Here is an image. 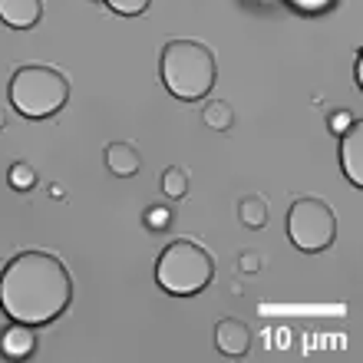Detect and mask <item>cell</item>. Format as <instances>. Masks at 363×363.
I'll return each instance as SVG.
<instances>
[{
    "label": "cell",
    "instance_id": "9c48e42d",
    "mask_svg": "<svg viewBox=\"0 0 363 363\" xmlns=\"http://www.w3.org/2000/svg\"><path fill=\"white\" fill-rule=\"evenodd\" d=\"M43 17V0H0V20L13 30L37 27Z\"/></svg>",
    "mask_w": 363,
    "mask_h": 363
},
{
    "label": "cell",
    "instance_id": "6da1fadb",
    "mask_svg": "<svg viewBox=\"0 0 363 363\" xmlns=\"http://www.w3.org/2000/svg\"><path fill=\"white\" fill-rule=\"evenodd\" d=\"M73 304V274L53 251H20L0 274V307L30 327L53 324Z\"/></svg>",
    "mask_w": 363,
    "mask_h": 363
},
{
    "label": "cell",
    "instance_id": "3957f363",
    "mask_svg": "<svg viewBox=\"0 0 363 363\" xmlns=\"http://www.w3.org/2000/svg\"><path fill=\"white\" fill-rule=\"evenodd\" d=\"M10 106L27 119L57 116L69 99V79L63 69L50 63H27L17 67L10 77Z\"/></svg>",
    "mask_w": 363,
    "mask_h": 363
},
{
    "label": "cell",
    "instance_id": "d6986e66",
    "mask_svg": "<svg viewBox=\"0 0 363 363\" xmlns=\"http://www.w3.org/2000/svg\"><path fill=\"white\" fill-rule=\"evenodd\" d=\"M350 123H354V116L347 113V109H344V113H334V116H330V129H334V133H340V135L347 133V125H350Z\"/></svg>",
    "mask_w": 363,
    "mask_h": 363
},
{
    "label": "cell",
    "instance_id": "7a4b0ae2",
    "mask_svg": "<svg viewBox=\"0 0 363 363\" xmlns=\"http://www.w3.org/2000/svg\"><path fill=\"white\" fill-rule=\"evenodd\" d=\"M159 73L175 99L195 103L205 99L218 83V60L215 50L201 40H169L159 57Z\"/></svg>",
    "mask_w": 363,
    "mask_h": 363
},
{
    "label": "cell",
    "instance_id": "5bb4252c",
    "mask_svg": "<svg viewBox=\"0 0 363 363\" xmlns=\"http://www.w3.org/2000/svg\"><path fill=\"white\" fill-rule=\"evenodd\" d=\"M7 182H10V189L30 191L33 185H37V169L27 165V162H13L10 165V172H7Z\"/></svg>",
    "mask_w": 363,
    "mask_h": 363
},
{
    "label": "cell",
    "instance_id": "52a82bcc",
    "mask_svg": "<svg viewBox=\"0 0 363 363\" xmlns=\"http://www.w3.org/2000/svg\"><path fill=\"white\" fill-rule=\"evenodd\" d=\"M215 347L225 357H245L251 350V327L238 317H221L215 324Z\"/></svg>",
    "mask_w": 363,
    "mask_h": 363
},
{
    "label": "cell",
    "instance_id": "7c38bea8",
    "mask_svg": "<svg viewBox=\"0 0 363 363\" xmlns=\"http://www.w3.org/2000/svg\"><path fill=\"white\" fill-rule=\"evenodd\" d=\"M201 119H205V125H208L211 133H231L235 123H238V116H235L228 99H211V103L201 109Z\"/></svg>",
    "mask_w": 363,
    "mask_h": 363
},
{
    "label": "cell",
    "instance_id": "ac0fdd59",
    "mask_svg": "<svg viewBox=\"0 0 363 363\" xmlns=\"http://www.w3.org/2000/svg\"><path fill=\"white\" fill-rule=\"evenodd\" d=\"M297 10H307V13H317V10H327L334 0H291Z\"/></svg>",
    "mask_w": 363,
    "mask_h": 363
},
{
    "label": "cell",
    "instance_id": "9a60e30c",
    "mask_svg": "<svg viewBox=\"0 0 363 363\" xmlns=\"http://www.w3.org/2000/svg\"><path fill=\"white\" fill-rule=\"evenodd\" d=\"M145 221V228H152V231H165L169 225H172V208H165V205H149L143 215Z\"/></svg>",
    "mask_w": 363,
    "mask_h": 363
},
{
    "label": "cell",
    "instance_id": "ba28073f",
    "mask_svg": "<svg viewBox=\"0 0 363 363\" xmlns=\"http://www.w3.org/2000/svg\"><path fill=\"white\" fill-rule=\"evenodd\" d=\"M37 350V334H33V327L30 324H20V320H13V324H7L4 330H0V354L10 357V360H23V357H30Z\"/></svg>",
    "mask_w": 363,
    "mask_h": 363
},
{
    "label": "cell",
    "instance_id": "2e32d148",
    "mask_svg": "<svg viewBox=\"0 0 363 363\" xmlns=\"http://www.w3.org/2000/svg\"><path fill=\"white\" fill-rule=\"evenodd\" d=\"M106 4H109L116 13H123V17H139V13L149 10L152 0H106Z\"/></svg>",
    "mask_w": 363,
    "mask_h": 363
},
{
    "label": "cell",
    "instance_id": "8992f818",
    "mask_svg": "<svg viewBox=\"0 0 363 363\" xmlns=\"http://www.w3.org/2000/svg\"><path fill=\"white\" fill-rule=\"evenodd\" d=\"M340 169H344V175L350 179V185L360 189L363 185V125L357 123V119L347 125V133L340 135Z\"/></svg>",
    "mask_w": 363,
    "mask_h": 363
},
{
    "label": "cell",
    "instance_id": "5b68a950",
    "mask_svg": "<svg viewBox=\"0 0 363 363\" xmlns=\"http://www.w3.org/2000/svg\"><path fill=\"white\" fill-rule=\"evenodd\" d=\"M287 238H291L294 248L307 251V255L327 251L337 238L334 208H330L324 199H317V195L294 199L291 208H287Z\"/></svg>",
    "mask_w": 363,
    "mask_h": 363
},
{
    "label": "cell",
    "instance_id": "277c9868",
    "mask_svg": "<svg viewBox=\"0 0 363 363\" xmlns=\"http://www.w3.org/2000/svg\"><path fill=\"white\" fill-rule=\"evenodd\" d=\"M155 281L175 297L199 294L215 281V255L191 238H179L162 248L155 261Z\"/></svg>",
    "mask_w": 363,
    "mask_h": 363
},
{
    "label": "cell",
    "instance_id": "44dd1931",
    "mask_svg": "<svg viewBox=\"0 0 363 363\" xmlns=\"http://www.w3.org/2000/svg\"><path fill=\"white\" fill-rule=\"evenodd\" d=\"M7 125V113H4V106H0V129Z\"/></svg>",
    "mask_w": 363,
    "mask_h": 363
},
{
    "label": "cell",
    "instance_id": "30bf717a",
    "mask_svg": "<svg viewBox=\"0 0 363 363\" xmlns=\"http://www.w3.org/2000/svg\"><path fill=\"white\" fill-rule=\"evenodd\" d=\"M103 159H106V169L119 179H133L139 169H143V155L135 149L133 143H109L103 149Z\"/></svg>",
    "mask_w": 363,
    "mask_h": 363
},
{
    "label": "cell",
    "instance_id": "8fae6325",
    "mask_svg": "<svg viewBox=\"0 0 363 363\" xmlns=\"http://www.w3.org/2000/svg\"><path fill=\"white\" fill-rule=\"evenodd\" d=\"M268 199H264V195H255V191H251V195H241L238 199V221L241 225H245V228H264V225H268Z\"/></svg>",
    "mask_w": 363,
    "mask_h": 363
},
{
    "label": "cell",
    "instance_id": "e0dca14e",
    "mask_svg": "<svg viewBox=\"0 0 363 363\" xmlns=\"http://www.w3.org/2000/svg\"><path fill=\"white\" fill-rule=\"evenodd\" d=\"M261 264H264V258H261L258 251H241V255H238V271H245V274L261 271Z\"/></svg>",
    "mask_w": 363,
    "mask_h": 363
},
{
    "label": "cell",
    "instance_id": "ffe728a7",
    "mask_svg": "<svg viewBox=\"0 0 363 363\" xmlns=\"http://www.w3.org/2000/svg\"><path fill=\"white\" fill-rule=\"evenodd\" d=\"M63 195H67L63 185H50V199H63Z\"/></svg>",
    "mask_w": 363,
    "mask_h": 363
},
{
    "label": "cell",
    "instance_id": "4fadbf2b",
    "mask_svg": "<svg viewBox=\"0 0 363 363\" xmlns=\"http://www.w3.org/2000/svg\"><path fill=\"white\" fill-rule=\"evenodd\" d=\"M162 191L169 199H185L189 195V172L182 165H169L162 172Z\"/></svg>",
    "mask_w": 363,
    "mask_h": 363
}]
</instances>
